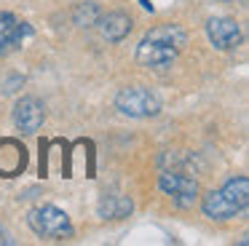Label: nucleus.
Listing matches in <instances>:
<instances>
[{
	"label": "nucleus",
	"mask_w": 249,
	"mask_h": 246,
	"mask_svg": "<svg viewBox=\"0 0 249 246\" xmlns=\"http://www.w3.org/2000/svg\"><path fill=\"white\" fill-rule=\"evenodd\" d=\"M249 206V179L233 176L220 190H209L201 201V209L209 219H231Z\"/></svg>",
	"instance_id": "1"
},
{
	"label": "nucleus",
	"mask_w": 249,
	"mask_h": 246,
	"mask_svg": "<svg viewBox=\"0 0 249 246\" xmlns=\"http://www.w3.org/2000/svg\"><path fill=\"white\" fill-rule=\"evenodd\" d=\"M27 225L38 238H49V241H65L75 233L67 211H62L59 206H51V203L35 206L27 214Z\"/></svg>",
	"instance_id": "2"
},
{
	"label": "nucleus",
	"mask_w": 249,
	"mask_h": 246,
	"mask_svg": "<svg viewBox=\"0 0 249 246\" xmlns=\"http://www.w3.org/2000/svg\"><path fill=\"white\" fill-rule=\"evenodd\" d=\"M115 107L129 118H153L161 112V99L145 86H126L115 96Z\"/></svg>",
	"instance_id": "3"
},
{
	"label": "nucleus",
	"mask_w": 249,
	"mask_h": 246,
	"mask_svg": "<svg viewBox=\"0 0 249 246\" xmlns=\"http://www.w3.org/2000/svg\"><path fill=\"white\" fill-rule=\"evenodd\" d=\"M158 187L172 198L177 209H190L198 201V182L182 171H163L158 176Z\"/></svg>",
	"instance_id": "4"
},
{
	"label": "nucleus",
	"mask_w": 249,
	"mask_h": 246,
	"mask_svg": "<svg viewBox=\"0 0 249 246\" xmlns=\"http://www.w3.org/2000/svg\"><path fill=\"white\" fill-rule=\"evenodd\" d=\"M177 56H179V51L174 46L150 40V37H142L140 46H137V62L145 64V67H153V70H169L177 62Z\"/></svg>",
	"instance_id": "5"
},
{
	"label": "nucleus",
	"mask_w": 249,
	"mask_h": 246,
	"mask_svg": "<svg viewBox=\"0 0 249 246\" xmlns=\"http://www.w3.org/2000/svg\"><path fill=\"white\" fill-rule=\"evenodd\" d=\"M206 37L217 51H231L241 43V27L231 16H214L206 21Z\"/></svg>",
	"instance_id": "6"
},
{
	"label": "nucleus",
	"mask_w": 249,
	"mask_h": 246,
	"mask_svg": "<svg viewBox=\"0 0 249 246\" xmlns=\"http://www.w3.org/2000/svg\"><path fill=\"white\" fill-rule=\"evenodd\" d=\"M46 121V107L35 96H22L14 107V123L22 134H35Z\"/></svg>",
	"instance_id": "7"
},
{
	"label": "nucleus",
	"mask_w": 249,
	"mask_h": 246,
	"mask_svg": "<svg viewBox=\"0 0 249 246\" xmlns=\"http://www.w3.org/2000/svg\"><path fill=\"white\" fill-rule=\"evenodd\" d=\"M27 169V147L19 139H0V176H19Z\"/></svg>",
	"instance_id": "8"
},
{
	"label": "nucleus",
	"mask_w": 249,
	"mask_h": 246,
	"mask_svg": "<svg viewBox=\"0 0 249 246\" xmlns=\"http://www.w3.org/2000/svg\"><path fill=\"white\" fill-rule=\"evenodd\" d=\"M131 16L124 14V11H110V14H102L97 21L99 32H102V37L107 43H121L126 35L131 32Z\"/></svg>",
	"instance_id": "9"
},
{
	"label": "nucleus",
	"mask_w": 249,
	"mask_h": 246,
	"mask_svg": "<svg viewBox=\"0 0 249 246\" xmlns=\"http://www.w3.org/2000/svg\"><path fill=\"white\" fill-rule=\"evenodd\" d=\"M24 35H33V27L19 21L17 16L11 14H0V53L8 51L11 46L22 43Z\"/></svg>",
	"instance_id": "10"
},
{
	"label": "nucleus",
	"mask_w": 249,
	"mask_h": 246,
	"mask_svg": "<svg viewBox=\"0 0 249 246\" xmlns=\"http://www.w3.org/2000/svg\"><path fill=\"white\" fill-rule=\"evenodd\" d=\"M134 203L129 195H121V193H105L97 203V211L102 219H124L131 214Z\"/></svg>",
	"instance_id": "11"
},
{
	"label": "nucleus",
	"mask_w": 249,
	"mask_h": 246,
	"mask_svg": "<svg viewBox=\"0 0 249 246\" xmlns=\"http://www.w3.org/2000/svg\"><path fill=\"white\" fill-rule=\"evenodd\" d=\"M145 37L158 40V43H166V46H174L177 51H182L185 43H188V32H185L179 24H158V27H153V30H147Z\"/></svg>",
	"instance_id": "12"
},
{
	"label": "nucleus",
	"mask_w": 249,
	"mask_h": 246,
	"mask_svg": "<svg viewBox=\"0 0 249 246\" xmlns=\"http://www.w3.org/2000/svg\"><path fill=\"white\" fill-rule=\"evenodd\" d=\"M99 16H102V8H99L97 3H78L75 11H72V21H75L81 30H91V27H97Z\"/></svg>",
	"instance_id": "13"
},
{
	"label": "nucleus",
	"mask_w": 249,
	"mask_h": 246,
	"mask_svg": "<svg viewBox=\"0 0 249 246\" xmlns=\"http://www.w3.org/2000/svg\"><path fill=\"white\" fill-rule=\"evenodd\" d=\"M217 3H231V0H217Z\"/></svg>",
	"instance_id": "14"
}]
</instances>
